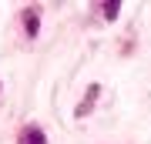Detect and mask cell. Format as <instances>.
<instances>
[{
	"mask_svg": "<svg viewBox=\"0 0 151 144\" xmlns=\"http://www.w3.org/2000/svg\"><path fill=\"white\" fill-rule=\"evenodd\" d=\"M118 10H121L118 4H104V17H108V20H114V17H118Z\"/></svg>",
	"mask_w": 151,
	"mask_h": 144,
	"instance_id": "obj_4",
	"label": "cell"
},
{
	"mask_svg": "<svg viewBox=\"0 0 151 144\" xmlns=\"http://www.w3.org/2000/svg\"><path fill=\"white\" fill-rule=\"evenodd\" d=\"M97 94H101V87H97V84H91V87H87V97H84V104L77 107V117H84V114L91 111V104L97 101Z\"/></svg>",
	"mask_w": 151,
	"mask_h": 144,
	"instance_id": "obj_2",
	"label": "cell"
},
{
	"mask_svg": "<svg viewBox=\"0 0 151 144\" xmlns=\"http://www.w3.org/2000/svg\"><path fill=\"white\" fill-rule=\"evenodd\" d=\"M17 144H47V138H44L40 128H34V124H30V128H24V134H20V141H17Z\"/></svg>",
	"mask_w": 151,
	"mask_h": 144,
	"instance_id": "obj_1",
	"label": "cell"
},
{
	"mask_svg": "<svg viewBox=\"0 0 151 144\" xmlns=\"http://www.w3.org/2000/svg\"><path fill=\"white\" fill-rule=\"evenodd\" d=\"M24 24H27V37H37V10L34 7L24 10Z\"/></svg>",
	"mask_w": 151,
	"mask_h": 144,
	"instance_id": "obj_3",
	"label": "cell"
}]
</instances>
